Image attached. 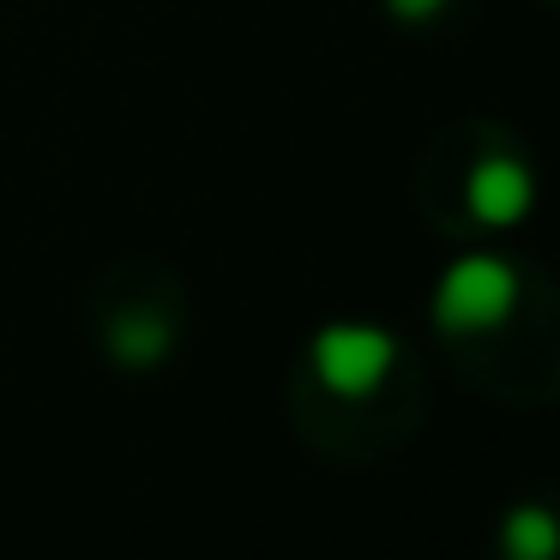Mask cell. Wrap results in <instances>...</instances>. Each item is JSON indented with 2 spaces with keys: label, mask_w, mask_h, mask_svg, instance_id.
<instances>
[{
  "label": "cell",
  "mask_w": 560,
  "mask_h": 560,
  "mask_svg": "<svg viewBox=\"0 0 560 560\" xmlns=\"http://www.w3.org/2000/svg\"><path fill=\"white\" fill-rule=\"evenodd\" d=\"M314 380L338 398H368L398 362V343L380 326H326L314 338Z\"/></svg>",
  "instance_id": "7a4b0ae2"
},
{
  "label": "cell",
  "mask_w": 560,
  "mask_h": 560,
  "mask_svg": "<svg viewBox=\"0 0 560 560\" xmlns=\"http://www.w3.org/2000/svg\"><path fill=\"white\" fill-rule=\"evenodd\" d=\"M109 350L121 368H158L170 355V319L158 314H121L109 326Z\"/></svg>",
  "instance_id": "277c9868"
},
{
  "label": "cell",
  "mask_w": 560,
  "mask_h": 560,
  "mask_svg": "<svg viewBox=\"0 0 560 560\" xmlns=\"http://www.w3.org/2000/svg\"><path fill=\"white\" fill-rule=\"evenodd\" d=\"M500 542L518 560H555L560 555V518L548 506H512L500 524Z\"/></svg>",
  "instance_id": "5b68a950"
},
{
  "label": "cell",
  "mask_w": 560,
  "mask_h": 560,
  "mask_svg": "<svg viewBox=\"0 0 560 560\" xmlns=\"http://www.w3.org/2000/svg\"><path fill=\"white\" fill-rule=\"evenodd\" d=\"M530 199H536V182H530V170H524L518 158H482L470 170V211H476V223H488V230L518 223L524 211H530Z\"/></svg>",
  "instance_id": "3957f363"
},
{
  "label": "cell",
  "mask_w": 560,
  "mask_h": 560,
  "mask_svg": "<svg viewBox=\"0 0 560 560\" xmlns=\"http://www.w3.org/2000/svg\"><path fill=\"white\" fill-rule=\"evenodd\" d=\"M512 302H518V271L494 254L458 259L434 290V314L446 331H488L512 314Z\"/></svg>",
  "instance_id": "6da1fadb"
},
{
  "label": "cell",
  "mask_w": 560,
  "mask_h": 560,
  "mask_svg": "<svg viewBox=\"0 0 560 560\" xmlns=\"http://www.w3.org/2000/svg\"><path fill=\"white\" fill-rule=\"evenodd\" d=\"M386 7H392L398 19H410V25H422V19H434L446 0H386Z\"/></svg>",
  "instance_id": "8992f818"
}]
</instances>
